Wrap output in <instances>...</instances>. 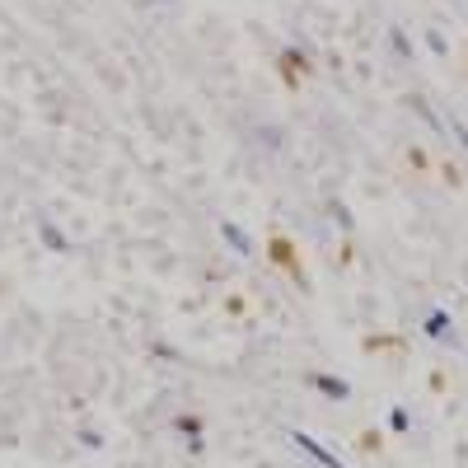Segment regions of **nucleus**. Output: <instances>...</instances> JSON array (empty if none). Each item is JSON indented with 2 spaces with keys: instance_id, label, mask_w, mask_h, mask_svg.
Listing matches in <instances>:
<instances>
[]
</instances>
